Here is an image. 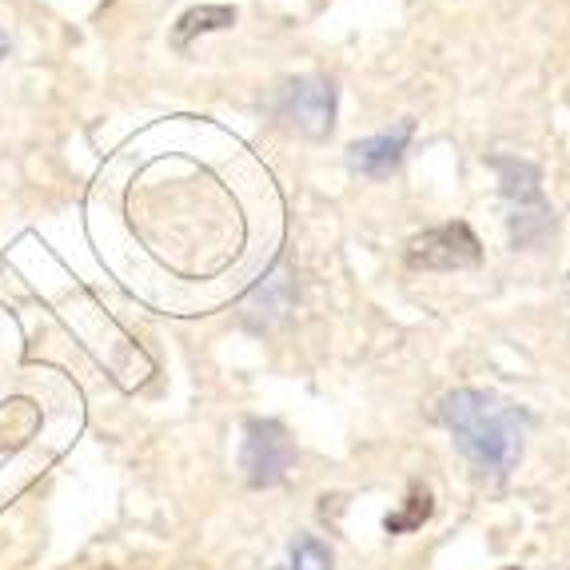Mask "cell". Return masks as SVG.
Instances as JSON below:
<instances>
[{"label": "cell", "instance_id": "obj_11", "mask_svg": "<svg viewBox=\"0 0 570 570\" xmlns=\"http://www.w3.org/2000/svg\"><path fill=\"white\" fill-rule=\"evenodd\" d=\"M9 32H4V29H0V60H4V57H9Z\"/></svg>", "mask_w": 570, "mask_h": 570}, {"label": "cell", "instance_id": "obj_9", "mask_svg": "<svg viewBox=\"0 0 570 570\" xmlns=\"http://www.w3.org/2000/svg\"><path fill=\"white\" fill-rule=\"evenodd\" d=\"M431 511H435V499H431V491L415 487V491H411L407 499H403L400 511L383 519V531H387V534H411V531H419V527L428 523Z\"/></svg>", "mask_w": 570, "mask_h": 570}, {"label": "cell", "instance_id": "obj_2", "mask_svg": "<svg viewBox=\"0 0 570 570\" xmlns=\"http://www.w3.org/2000/svg\"><path fill=\"white\" fill-rule=\"evenodd\" d=\"M335 108H340V92L327 77H295L279 88L276 96V116L287 120L299 136L307 140H327L335 128Z\"/></svg>", "mask_w": 570, "mask_h": 570}, {"label": "cell", "instance_id": "obj_5", "mask_svg": "<svg viewBox=\"0 0 570 570\" xmlns=\"http://www.w3.org/2000/svg\"><path fill=\"white\" fill-rule=\"evenodd\" d=\"M411 136H415V120H400L395 128H387V132L355 140L352 148H347V164H352L360 176H367V180H383V176H391V171L400 168L403 156H407Z\"/></svg>", "mask_w": 570, "mask_h": 570}, {"label": "cell", "instance_id": "obj_10", "mask_svg": "<svg viewBox=\"0 0 570 570\" xmlns=\"http://www.w3.org/2000/svg\"><path fill=\"white\" fill-rule=\"evenodd\" d=\"M292 570H332V551L315 534H299L292 542Z\"/></svg>", "mask_w": 570, "mask_h": 570}, {"label": "cell", "instance_id": "obj_3", "mask_svg": "<svg viewBox=\"0 0 570 570\" xmlns=\"http://www.w3.org/2000/svg\"><path fill=\"white\" fill-rule=\"evenodd\" d=\"M295 463V443L279 419H247L244 448H239V466L252 487H276L287 479Z\"/></svg>", "mask_w": 570, "mask_h": 570}, {"label": "cell", "instance_id": "obj_6", "mask_svg": "<svg viewBox=\"0 0 570 570\" xmlns=\"http://www.w3.org/2000/svg\"><path fill=\"white\" fill-rule=\"evenodd\" d=\"M491 168L499 171V184H503V196L514 204V228L527 224V219H539L547 228V204H542V176L534 164L519 160V156H494Z\"/></svg>", "mask_w": 570, "mask_h": 570}, {"label": "cell", "instance_id": "obj_4", "mask_svg": "<svg viewBox=\"0 0 570 570\" xmlns=\"http://www.w3.org/2000/svg\"><path fill=\"white\" fill-rule=\"evenodd\" d=\"M479 259H483V244L463 219L439 224V228L415 236L407 247V264L423 267V272H463V267H475Z\"/></svg>", "mask_w": 570, "mask_h": 570}, {"label": "cell", "instance_id": "obj_7", "mask_svg": "<svg viewBox=\"0 0 570 570\" xmlns=\"http://www.w3.org/2000/svg\"><path fill=\"white\" fill-rule=\"evenodd\" d=\"M292 299H295V279H292V267L279 264L272 276H264V284L252 292L247 299V312H244V324L252 332H267V327L284 320L292 312Z\"/></svg>", "mask_w": 570, "mask_h": 570}, {"label": "cell", "instance_id": "obj_1", "mask_svg": "<svg viewBox=\"0 0 570 570\" xmlns=\"http://www.w3.org/2000/svg\"><path fill=\"white\" fill-rule=\"evenodd\" d=\"M439 419L455 435V448L483 479H507L523 463L531 411L503 400L499 391L459 387L439 400Z\"/></svg>", "mask_w": 570, "mask_h": 570}, {"label": "cell", "instance_id": "obj_12", "mask_svg": "<svg viewBox=\"0 0 570 570\" xmlns=\"http://www.w3.org/2000/svg\"><path fill=\"white\" fill-rule=\"evenodd\" d=\"M276 570H292V567H276Z\"/></svg>", "mask_w": 570, "mask_h": 570}, {"label": "cell", "instance_id": "obj_8", "mask_svg": "<svg viewBox=\"0 0 570 570\" xmlns=\"http://www.w3.org/2000/svg\"><path fill=\"white\" fill-rule=\"evenodd\" d=\"M236 24V9L228 4H204V9H191L176 20V29H171V48H188V40L196 32H216V29H228Z\"/></svg>", "mask_w": 570, "mask_h": 570}]
</instances>
